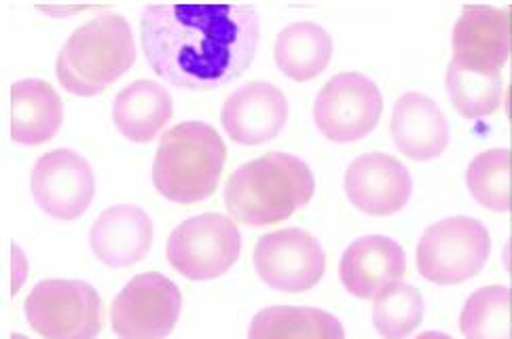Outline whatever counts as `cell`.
Segmentation results:
<instances>
[{"label":"cell","instance_id":"8992f818","mask_svg":"<svg viewBox=\"0 0 512 339\" xmlns=\"http://www.w3.org/2000/svg\"><path fill=\"white\" fill-rule=\"evenodd\" d=\"M24 312L43 339H96L102 327L98 291L81 280H43L30 291Z\"/></svg>","mask_w":512,"mask_h":339},{"label":"cell","instance_id":"7a4b0ae2","mask_svg":"<svg viewBox=\"0 0 512 339\" xmlns=\"http://www.w3.org/2000/svg\"><path fill=\"white\" fill-rule=\"evenodd\" d=\"M316 181L303 159L271 151L237 168L225 187L231 219L250 227L286 221L312 202Z\"/></svg>","mask_w":512,"mask_h":339},{"label":"cell","instance_id":"e0dca14e","mask_svg":"<svg viewBox=\"0 0 512 339\" xmlns=\"http://www.w3.org/2000/svg\"><path fill=\"white\" fill-rule=\"evenodd\" d=\"M91 251L108 267H130L149 255L153 221L142 208L113 206L96 219L89 234Z\"/></svg>","mask_w":512,"mask_h":339},{"label":"cell","instance_id":"2e32d148","mask_svg":"<svg viewBox=\"0 0 512 339\" xmlns=\"http://www.w3.org/2000/svg\"><path fill=\"white\" fill-rule=\"evenodd\" d=\"M390 134L396 149L413 162H430L449 147V121L438 104L419 92H407L394 104Z\"/></svg>","mask_w":512,"mask_h":339},{"label":"cell","instance_id":"52a82bcc","mask_svg":"<svg viewBox=\"0 0 512 339\" xmlns=\"http://www.w3.org/2000/svg\"><path fill=\"white\" fill-rule=\"evenodd\" d=\"M168 261L189 280L227 274L242 255L240 227L221 212H206L180 223L168 238Z\"/></svg>","mask_w":512,"mask_h":339},{"label":"cell","instance_id":"9a60e30c","mask_svg":"<svg viewBox=\"0 0 512 339\" xmlns=\"http://www.w3.org/2000/svg\"><path fill=\"white\" fill-rule=\"evenodd\" d=\"M407 272L402 246L388 236H364L345 248L339 278L345 291L358 299H375Z\"/></svg>","mask_w":512,"mask_h":339},{"label":"cell","instance_id":"8fae6325","mask_svg":"<svg viewBox=\"0 0 512 339\" xmlns=\"http://www.w3.org/2000/svg\"><path fill=\"white\" fill-rule=\"evenodd\" d=\"M30 189L49 217L72 221L94 200L96 176L85 157L70 149H56L34 164Z\"/></svg>","mask_w":512,"mask_h":339},{"label":"cell","instance_id":"5b68a950","mask_svg":"<svg viewBox=\"0 0 512 339\" xmlns=\"http://www.w3.org/2000/svg\"><path fill=\"white\" fill-rule=\"evenodd\" d=\"M491 253L487 227L470 217H451L424 231L417 246V270L428 282L453 287L485 267Z\"/></svg>","mask_w":512,"mask_h":339},{"label":"cell","instance_id":"6da1fadb","mask_svg":"<svg viewBox=\"0 0 512 339\" xmlns=\"http://www.w3.org/2000/svg\"><path fill=\"white\" fill-rule=\"evenodd\" d=\"M252 5H149L142 49L155 73L182 89L223 87L246 73L259 45Z\"/></svg>","mask_w":512,"mask_h":339},{"label":"cell","instance_id":"44dd1931","mask_svg":"<svg viewBox=\"0 0 512 339\" xmlns=\"http://www.w3.org/2000/svg\"><path fill=\"white\" fill-rule=\"evenodd\" d=\"M248 339H345V329L326 310L276 306L252 318Z\"/></svg>","mask_w":512,"mask_h":339},{"label":"cell","instance_id":"484cf974","mask_svg":"<svg viewBox=\"0 0 512 339\" xmlns=\"http://www.w3.org/2000/svg\"><path fill=\"white\" fill-rule=\"evenodd\" d=\"M28 280V259L20 246H11V295L15 297L22 291L24 282Z\"/></svg>","mask_w":512,"mask_h":339},{"label":"cell","instance_id":"7402d4cb","mask_svg":"<svg viewBox=\"0 0 512 339\" xmlns=\"http://www.w3.org/2000/svg\"><path fill=\"white\" fill-rule=\"evenodd\" d=\"M445 81L453 109L466 119L493 115L502 106V73H481L451 60Z\"/></svg>","mask_w":512,"mask_h":339},{"label":"cell","instance_id":"4316f807","mask_svg":"<svg viewBox=\"0 0 512 339\" xmlns=\"http://www.w3.org/2000/svg\"><path fill=\"white\" fill-rule=\"evenodd\" d=\"M415 339H453V337L447 333H441V331H426L422 335H417Z\"/></svg>","mask_w":512,"mask_h":339},{"label":"cell","instance_id":"7c38bea8","mask_svg":"<svg viewBox=\"0 0 512 339\" xmlns=\"http://www.w3.org/2000/svg\"><path fill=\"white\" fill-rule=\"evenodd\" d=\"M345 193L369 217H390L409 204L413 176L388 153H364L345 172Z\"/></svg>","mask_w":512,"mask_h":339},{"label":"cell","instance_id":"ba28073f","mask_svg":"<svg viewBox=\"0 0 512 339\" xmlns=\"http://www.w3.org/2000/svg\"><path fill=\"white\" fill-rule=\"evenodd\" d=\"M182 295L163 274H138L125 284L111 308L119 339H166L180 318Z\"/></svg>","mask_w":512,"mask_h":339},{"label":"cell","instance_id":"4fadbf2b","mask_svg":"<svg viewBox=\"0 0 512 339\" xmlns=\"http://www.w3.org/2000/svg\"><path fill=\"white\" fill-rule=\"evenodd\" d=\"M453 62L481 73H502L512 53V17L489 5L466 7L453 28Z\"/></svg>","mask_w":512,"mask_h":339},{"label":"cell","instance_id":"3957f363","mask_svg":"<svg viewBox=\"0 0 512 339\" xmlns=\"http://www.w3.org/2000/svg\"><path fill=\"white\" fill-rule=\"evenodd\" d=\"M134 62L136 43L130 22L117 13H102L66 41L56 75L68 94L89 98L106 92Z\"/></svg>","mask_w":512,"mask_h":339},{"label":"cell","instance_id":"603a6c76","mask_svg":"<svg viewBox=\"0 0 512 339\" xmlns=\"http://www.w3.org/2000/svg\"><path fill=\"white\" fill-rule=\"evenodd\" d=\"M466 339H512V293L502 284L474 291L460 314Z\"/></svg>","mask_w":512,"mask_h":339},{"label":"cell","instance_id":"277c9868","mask_svg":"<svg viewBox=\"0 0 512 339\" xmlns=\"http://www.w3.org/2000/svg\"><path fill=\"white\" fill-rule=\"evenodd\" d=\"M227 162L223 136L204 121H185L159 140L153 162L157 191L176 204L208 200Z\"/></svg>","mask_w":512,"mask_h":339},{"label":"cell","instance_id":"9c48e42d","mask_svg":"<svg viewBox=\"0 0 512 339\" xmlns=\"http://www.w3.org/2000/svg\"><path fill=\"white\" fill-rule=\"evenodd\" d=\"M383 113L379 85L362 73H339L324 83L314 104L318 130L333 142H356L371 134Z\"/></svg>","mask_w":512,"mask_h":339},{"label":"cell","instance_id":"d6986e66","mask_svg":"<svg viewBox=\"0 0 512 339\" xmlns=\"http://www.w3.org/2000/svg\"><path fill=\"white\" fill-rule=\"evenodd\" d=\"M174 117V98L151 79H138L123 87L113 104L117 130L132 142H151Z\"/></svg>","mask_w":512,"mask_h":339},{"label":"cell","instance_id":"ffe728a7","mask_svg":"<svg viewBox=\"0 0 512 339\" xmlns=\"http://www.w3.org/2000/svg\"><path fill=\"white\" fill-rule=\"evenodd\" d=\"M278 68L292 81H312L333 60V39L320 24L297 22L286 26L273 51Z\"/></svg>","mask_w":512,"mask_h":339},{"label":"cell","instance_id":"5bb4252c","mask_svg":"<svg viewBox=\"0 0 512 339\" xmlns=\"http://www.w3.org/2000/svg\"><path fill=\"white\" fill-rule=\"evenodd\" d=\"M288 119V102L282 89L267 81H250L227 98L221 123L237 145L256 147L276 138Z\"/></svg>","mask_w":512,"mask_h":339},{"label":"cell","instance_id":"cb8c5ba5","mask_svg":"<svg viewBox=\"0 0 512 339\" xmlns=\"http://www.w3.org/2000/svg\"><path fill=\"white\" fill-rule=\"evenodd\" d=\"M466 185L483 208L491 212L512 210V153L510 149H487L470 162Z\"/></svg>","mask_w":512,"mask_h":339},{"label":"cell","instance_id":"d4e9b609","mask_svg":"<svg viewBox=\"0 0 512 339\" xmlns=\"http://www.w3.org/2000/svg\"><path fill=\"white\" fill-rule=\"evenodd\" d=\"M373 301V325L383 339H407L422 325L424 297L407 282L390 284Z\"/></svg>","mask_w":512,"mask_h":339},{"label":"cell","instance_id":"83f0119b","mask_svg":"<svg viewBox=\"0 0 512 339\" xmlns=\"http://www.w3.org/2000/svg\"><path fill=\"white\" fill-rule=\"evenodd\" d=\"M504 263H506V267H508V272H510V278H512V240L508 242V246H506V251H504Z\"/></svg>","mask_w":512,"mask_h":339},{"label":"cell","instance_id":"30bf717a","mask_svg":"<svg viewBox=\"0 0 512 339\" xmlns=\"http://www.w3.org/2000/svg\"><path fill=\"white\" fill-rule=\"evenodd\" d=\"M254 270L267 287L282 293H305L324 278L326 255L309 231L288 227L271 231L254 244Z\"/></svg>","mask_w":512,"mask_h":339},{"label":"cell","instance_id":"f1b7e54d","mask_svg":"<svg viewBox=\"0 0 512 339\" xmlns=\"http://www.w3.org/2000/svg\"><path fill=\"white\" fill-rule=\"evenodd\" d=\"M11 339H28V337H26V335H20V333H13Z\"/></svg>","mask_w":512,"mask_h":339},{"label":"cell","instance_id":"ac0fdd59","mask_svg":"<svg viewBox=\"0 0 512 339\" xmlns=\"http://www.w3.org/2000/svg\"><path fill=\"white\" fill-rule=\"evenodd\" d=\"M64 121V102L56 87L41 79L11 85V138L36 147L58 134Z\"/></svg>","mask_w":512,"mask_h":339}]
</instances>
